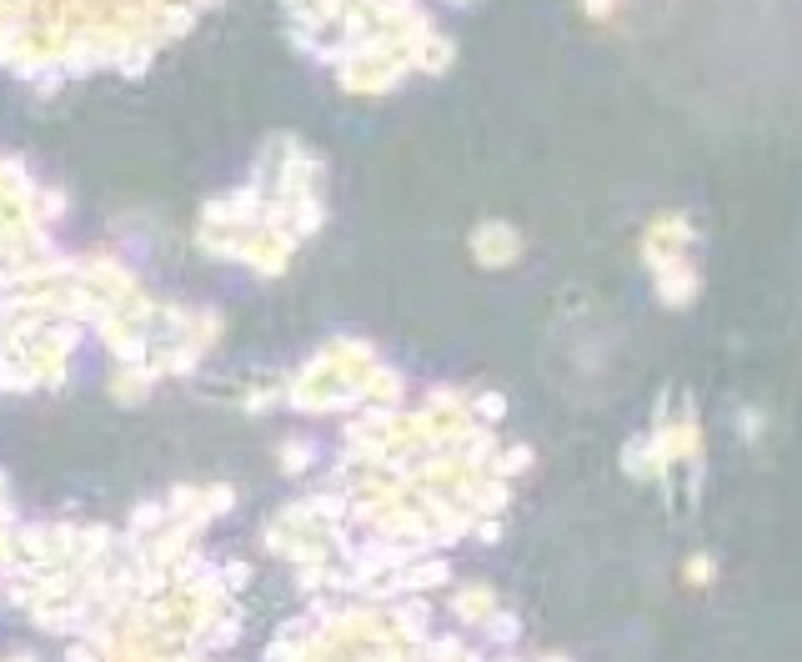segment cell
I'll return each mask as SVG.
<instances>
[{
    "label": "cell",
    "instance_id": "cell-2",
    "mask_svg": "<svg viewBox=\"0 0 802 662\" xmlns=\"http://www.w3.org/2000/svg\"><path fill=\"white\" fill-rule=\"evenodd\" d=\"M477 251H482V261H487V266H502L507 256H517V236H512V231H502V226H487V231L477 236Z\"/></svg>",
    "mask_w": 802,
    "mask_h": 662
},
{
    "label": "cell",
    "instance_id": "cell-4",
    "mask_svg": "<svg viewBox=\"0 0 802 662\" xmlns=\"http://www.w3.org/2000/svg\"><path fill=\"white\" fill-rule=\"evenodd\" d=\"M762 432V417L757 412H742V437H757Z\"/></svg>",
    "mask_w": 802,
    "mask_h": 662
},
{
    "label": "cell",
    "instance_id": "cell-3",
    "mask_svg": "<svg viewBox=\"0 0 802 662\" xmlns=\"http://www.w3.org/2000/svg\"><path fill=\"white\" fill-rule=\"evenodd\" d=\"M712 572H717V567H712V557H692V562H687V582H692V587H707V582H712Z\"/></svg>",
    "mask_w": 802,
    "mask_h": 662
},
{
    "label": "cell",
    "instance_id": "cell-1",
    "mask_svg": "<svg viewBox=\"0 0 802 662\" xmlns=\"http://www.w3.org/2000/svg\"><path fill=\"white\" fill-rule=\"evenodd\" d=\"M692 286H697V281H692V271H687L682 261H667V266H662L657 291H662L667 306H687V301H692Z\"/></svg>",
    "mask_w": 802,
    "mask_h": 662
}]
</instances>
